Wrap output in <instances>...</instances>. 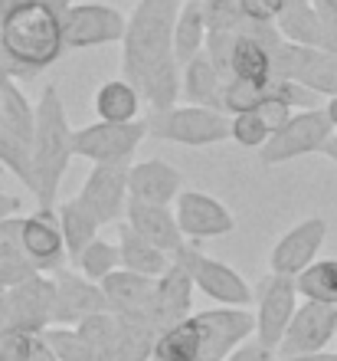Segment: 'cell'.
I'll return each mask as SVG.
<instances>
[{
	"mask_svg": "<svg viewBox=\"0 0 337 361\" xmlns=\"http://www.w3.org/2000/svg\"><path fill=\"white\" fill-rule=\"evenodd\" d=\"M184 0H138L122 37V73L151 105L174 109L180 99V63L174 53V23Z\"/></svg>",
	"mask_w": 337,
	"mask_h": 361,
	"instance_id": "obj_1",
	"label": "cell"
},
{
	"mask_svg": "<svg viewBox=\"0 0 337 361\" xmlns=\"http://www.w3.org/2000/svg\"><path fill=\"white\" fill-rule=\"evenodd\" d=\"M66 53L63 13L46 0H20L0 13V56L10 76L43 73Z\"/></svg>",
	"mask_w": 337,
	"mask_h": 361,
	"instance_id": "obj_2",
	"label": "cell"
},
{
	"mask_svg": "<svg viewBox=\"0 0 337 361\" xmlns=\"http://www.w3.org/2000/svg\"><path fill=\"white\" fill-rule=\"evenodd\" d=\"M75 128L69 125L66 105L56 86H46L37 102V135H33V188L39 207H56V190L66 178L69 161L75 158L72 148Z\"/></svg>",
	"mask_w": 337,
	"mask_h": 361,
	"instance_id": "obj_3",
	"label": "cell"
},
{
	"mask_svg": "<svg viewBox=\"0 0 337 361\" xmlns=\"http://www.w3.org/2000/svg\"><path fill=\"white\" fill-rule=\"evenodd\" d=\"M33 135H37V105L7 76L0 89V168H7L20 184L33 188Z\"/></svg>",
	"mask_w": 337,
	"mask_h": 361,
	"instance_id": "obj_4",
	"label": "cell"
},
{
	"mask_svg": "<svg viewBox=\"0 0 337 361\" xmlns=\"http://www.w3.org/2000/svg\"><path fill=\"white\" fill-rule=\"evenodd\" d=\"M229 122H233V115L210 109V105H174V109L151 112L144 118L151 138L187 145V148H206V145L226 142Z\"/></svg>",
	"mask_w": 337,
	"mask_h": 361,
	"instance_id": "obj_5",
	"label": "cell"
},
{
	"mask_svg": "<svg viewBox=\"0 0 337 361\" xmlns=\"http://www.w3.org/2000/svg\"><path fill=\"white\" fill-rule=\"evenodd\" d=\"M170 263H177V267L187 269L193 286H197L206 299H213V302L233 305V309H249V305L255 302V289L246 283L243 273H236L223 259L206 257L203 250H200L197 243H190V240H184V243L170 253Z\"/></svg>",
	"mask_w": 337,
	"mask_h": 361,
	"instance_id": "obj_6",
	"label": "cell"
},
{
	"mask_svg": "<svg viewBox=\"0 0 337 361\" xmlns=\"http://www.w3.org/2000/svg\"><path fill=\"white\" fill-rule=\"evenodd\" d=\"M334 138V125H331L328 112L324 109H308V112H295L288 118L285 128L272 135L269 142L259 148V158L262 164H285V161H295L301 154H314V152H324V145Z\"/></svg>",
	"mask_w": 337,
	"mask_h": 361,
	"instance_id": "obj_7",
	"label": "cell"
},
{
	"mask_svg": "<svg viewBox=\"0 0 337 361\" xmlns=\"http://www.w3.org/2000/svg\"><path fill=\"white\" fill-rule=\"evenodd\" d=\"M298 286L291 276L269 273L255 286V342H262L265 348L279 352L281 338L288 332L291 315L298 309Z\"/></svg>",
	"mask_w": 337,
	"mask_h": 361,
	"instance_id": "obj_8",
	"label": "cell"
},
{
	"mask_svg": "<svg viewBox=\"0 0 337 361\" xmlns=\"http://www.w3.org/2000/svg\"><path fill=\"white\" fill-rule=\"evenodd\" d=\"M148 138V125L141 122H95L75 128L72 148L79 158L92 164H132V154Z\"/></svg>",
	"mask_w": 337,
	"mask_h": 361,
	"instance_id": "obj_9",
	"label": "cell"
},
{
	"mask_svg": "<svg viewBox=\"0 0 337 361\" xmlns=\"http://www.w3.org/2000/svg\"><path fill=\"white\" fill-rule=\"evenodd\" d=\"M272 66H275V76L295 79L301 86L314 89L321 99L337 95V56L328 49L298 47V43L281 39L279 47L272 49Z\"/></svg>",
	"mask_w": 337,
	"mask_h": 361,
	"instance_id": "obj_10",
	"label": "cell"
},
{
	"mask_svg": "<svg viewBox=\"0 0 337 361\" xmlns=\"http://www.w3.org/2000/svg\"><path fill=\"white\" fill-rule=\"evenodd\" d=\"M200 329V361H226L243 342L255 338V315L233 305H220L193 315Z\"/></svg>",
	"mask_w": 337,
	"mask_h": 361,
	"instance_id": "obj_11",
	"label": "cell"
},
{
	"mask_svg": "<svg viewBox=\"0 0 337 361\" xmlns=\"http://www.w3.org/2000/svg\"><path fill=\"white\" fill-rule=\"evenodd\" d=\"M20 250L33 263L37 273H59L69 263V250L59 227L56 207H37L33 214H23V230H20Z\"/></svg>",
	"mask_w": 337,
	"mask_h": 361,
	"instance_id": "obj_12",
	"label": "cell"
},
{
	"mask_svg": "<svg viewBox=\"0 0 337 361\" xmlns=\"http://www.w3.org/2000/svg\"><path fill=\"white\" fill-rule=\"evenodd\" d=\"M337 335V305H324V302H305L295 309L291 325L285 338H281L279 352L281 358H298V355H318L328 352L331 338Z\"/></svg>",
	"mask_w": 337,
	"mask_h": 361,
	"instance_id": "obj_13",
	"label": "cell"
},
{
	"mask_svg": "<svg viewBox=\"0 0 337 361\" xmlns=\"http://www.w3.org/2000/svg\"><path fill=\"white\" fill-rule=\"evenodd\" d=\"M125 27H128V20L105 4H72L63 13L66 49H89L115 43V39L125 37Z\"/></svg>",
	"mask_w": 337,
	"mask_h": 361,
	"instance_id": "obj_14",
	"label": "cell"
},
{
	"mask_svg": "<svg viewBox=\"0 0 337 361\" xmlns=\"http://www.w3.org/2000/svg\"><path fill=\"white\" fill-rule=\"evenodd\" d=\"M174 214H177L180 233L190 243L226 237L236 227L229 207L223 200H216L213 194H203V190H180V197L174 200Z\"/></svg>",
	"mask_w": 337,
	"mask_h": 361,
	"instance_id": "obj_15",
	"label": "cell"
},
{
	"mask_svg": "<svg viewBox=\"0 0 337 361\" xmlns=\"http://www.w3.org/2000/svg\"><path fill=\"white\" fill-rule=\"evenodd\" d=\"M128 168L132 164H95L89 178H85L79 200L95 214V220L108 227L115 220H122V214L128 210Z\"/></svg>",
	"mask_w": 337,
	"mask_h": 361,
	"instance_id": "obj_16",
	"label": "cell"
},
{
	"mask_svg": "<svg viewBox=\"0 0 337 361\" xmlns=\"http://www.w3.org/2000/svg\"><path fill=\"white\" fill-rule=\"evenodd\" d=\"M324 237H328V220L324 217H305L301 224L281 233L279 243L272 247L269 253V273L279 276H295L301 269H308L314 259H318V250L324 247Z\"/></svg>",
	"mask_w": 337,
	"mask_h": 361,
	"instance_id": "obj_17",
	"label": "cell"
},
{
	"mask_svg": "<svg viewBox=\"0 0 337 361\" xmlns=\"http://www.w3.org/2000/svg\"><path fill=\"white\" fill-rule=\"evenodd\" d=\"M56 279V309H53V325H75L89 319L95 312H108V302H105L102 286L85 279L79 269H59L53 273Z\"/></svg>",
	"mask_w": 337,
	"mask_h": 361,
	"instance_id": "obj_18",
	"label": "cell"
},
{
	"mask_svg": "<svg viewBox=\"0 0 337 361\" xmlns=\"http://www.w3.org/2000/svg\"><path fill=\"white\" fill-rule=\"evenodd\" d=\"M193 279H190V273L184 267H177V263H170L167 273L158 276L154 279V299H151V325L160 332H167L170 325L184 322V319H190V299H193Z\"/></svg>",
	"mask_w": 337,
	"mask_h": 361,
	"instance_id": "obj_19",
	"label": "cell"
},
{
	"mask_svg": "<svg viewBox=\"0 0 337 361\" xmlns=\"http://www.w3.org/2000/svg\"><path fill=\"white\" fill-rule=\"evenodd\" d=\"M10 305L17 315L20 329L43 335L53 325V309H56V279L49 273H37L10 289Z\"/></svg>",
	"mask_w": 337,
	"mask_h": 361,
	"instance_id": "obj_20",
	"label": "cell"
},
{
	"mask_svg": "<svg viewBox=\"0 0 337 361\" xmlns=\"http://www.w3.org/2000/svg\"><path fill=\"white\" fill-rule=\"evenodd\" d=\"M184 190V174L174 164L160 161V158H148L128 168V194L132 200H144V204H164L170 207Z\"/></svg>",
	"mask_w": 337,
	"mask_h": 361,
	"instance_id": "obj_21",
	"label": "cell"
},
{
	"mask_svg": "<svg viewBox=\"0 0 337 361\" xmlns=\"http://www.w3.org/2000/svg\"><path fill=\"white\" fill-rule=\"evenodd\" d=\"M98 286L105 293L108 312H115L118 319H148L151 299H154V279L151 276H138L132 269H115Z\"/></svg>",
	"mask_w": 337,
	"mask_h": 361,
	"instance_id": "obj_22",
	"label": "cell"
},
{
	"mask_svg": "<svg viewBox=\"0 0 337 361\" xmlns=\"http://www.w3.org/2000/svg\"><path fill=\"white\" fill-rule=\"evenodd\" d=\"M128 227L134 233H141L144 240H151L154 247H160L164 253H174V250L184 243V233H180L177 214L174 207H164V204H144V200H128Z\"/></svg>",
	"mask_w": 337,
	"mask_h": 361,
	"instance_id": "obj_23",
	"label": "cell"
},
{
	"mask_svg": "<svg viewBox=\"0 0 337 361\" xmlns=\"http://www.w3.org/2000/svg\"><path fill=\"white\" fill-rule=\"evenodd\" d=\"M226 76L213 66V59L200 53L180 69V95H187L190 105H210L220 109V95H223Z\"/></svg>",
	"mask_w": 337,
	"mask_h": 361,
	"instance_id": "obj_24",
	"label": "cell"
},
{
	"mask_svg": "<svg viewBox=\"0 0 337 361\" xmlns=\"http://www.w3.org/2000/svg\"><path fill=\"white\" fill-rule=\"evenodd\" d=\"M206 37H210V30H206L203 17V0H184L177 10V23H174V53H177L180 69L203 53Z\"/></svg>",
	"mask_w": 337,
	"mask_h": 361,
	"instance_id": "obj_25",
	"label": "cell"
},
{
	"mask_svg": "<svg viewBox=\"0 0 337 361\" xmlns=\"http://www.w3.org/2000/svg\"><path fill=\"white\" fill-rule=\"evenodd\" d=\"M118 250H122V269H132V273H138V276L158 279V276H164L170 267L167 253L160 247H154L151 240H144L141 233H134L132 227L118 230Z\"/></svg>",
	"mask_w": 337,
	"mask_h": 361,
	"instance_id": "obj_26",
	"label": "cell"
},
{
	"mask_svg": "<svg viewBox=\"0 0 337 361\" xmlns=\"http://www.w3.org/2000/svg\"><path fill=\"white\" fill-rule=\"evenodd\" d=\"M141 92L128 82V79H108L98 86L95 92V112H98V122H138L141 112Z\"/></svg>",
	"mask_w": 337,
	"mask_h": 361,
	"instance_id": "obj_27",
	"label": "cell"
},
{
	"mask_svg": "<svg viewBox=\"0 0 337 361\" xmlns=\"http://www.w3.org/2000/svg\"><path fill=\"white\" fill-rule=\"evenodd\" d=\"M275 27H279L281 39H288V43L321 49V20L314 0H285Z\"/></svg>",
	"mask_w": 337,
	"mask_h": 361,
	"instance_id": "obj_28",
	"label": "cell"
},
{
	"mask_svg": "<svg viewBox=\"0 0 337 361\" xmlns=\"http://www.w3.org/2000/svg\"><path fill=\"white\" fill-rule=\"evenodd\" d=\"M56 210H59V227H63V240H66L69 259H75L95 237H98L102 224L95 220V214L85 207L79 197L56 204Z\"/></svg>",
	"mask_w": 337,
	"mask_h": 361,
	"instance_id": "obj_29",
	"label": "cell"
},
{
	"mask_svg": "<svg viewBox=\"0 0 337 361\" xmlns=\"http://www.w3.org/2000/svg\"><path fill=\"white\" fill-rule=\"evenodd\" d=\"M233 76L236 79H249V82H259V86H269L272 76H275V66H272V49L262 47L259 39L246 37V33H236Z\"/></svg>",
	"mask_w": 337,
	"mask_h": 361,
	"instance_id": "obj_30",
	"label": "cell"
},
{
	"mask_svg": "<svg viewBox=\"0 0 337 361\" xmlns=\"http://www.w3.org/2000/svg\"><path fill=\"white\" fill-rule=\"evenodd\" d=\"M154 361H200V329L193 315L158 335Z\"/></svg>",
	"mask_w": 337,
	"mask_h": 361,
	"instance_id": "obj_31",
	"label": "cell"
},
{
	"mask_svg": "<svg viewBox=\"0 0 337 361\" xmlns=\"http://www.w3.org/2000/svg\"><path fill=\"white\" fill-rule=\"evenodd\" d=\"M298 295L308 302L337 305V259H314L308 269L295 276Z\"/></svg>",
	"mask_w": 337,
	"mask_h": 361,
	"instance_id": "obj_32",
	"label": "cell"
},
{
	"mask_svg": "<svg viewBox=\"0 0 337 361\" xmlns=\"http://www.w3.org/2000/svg\"><path fill=\"white\" fill-rule=\"evenodd\" d=\"M72 263L85 279L102 283V279H108V276L115 273V269H122V250H118V243H108V240L95 237Z\"/></svg>",
	"mask_w": 337,
	"mask_h": 361,
	"instance_id": "obj_33",
	"label": "cell"
},
{
	"mask_svg": "<svg viewBox=\"0 0 337 361\" xmlns=\"http://www.w3.org/2000/svg\"><path fill=\"white\" fill-rule=\"evenodd\" d=\"M75 332H79V338L85 342V348L92 352V358L102 361L105 355L112 352L115 338H118V315L115 312H95V315H89V319H82V322L75 325Z\"/></svg>",
	"mask_w": 337,
	"mask_h": 361,
	"instance_id": "obj_34",
	"label": "cell"
},
{
	"mask_svg": "<svg viewBox=\"0 0 337 361\" xmlns=\"http://www.w3.org/2000/svg\"><path fill=\"white\" fill-rule=\"evenodd\" d=\"M269 95V86L249 82V79H226L223 95H220V112L226 115H239V112H255L259 102Z\"/></svg>",
	"mask_w": 337,
	"mask_h": 361,
	"instance_id": "obj_35",
	"label": "cell"
},
{
	"mask_svg": "<svg viewBox=\"0 0 337 361\" xmlns=\"http://www.w3.org/2000/svg\"><path fill=\"white\" fill-rule=\"evenodd\" d=\"M43 342L56 355V361H95L92 352L85 348V342L79 338V332L69 329V325H49L43 332Z\"/></svg>",
	"mask_w": 337,
	"mask_h": 361,
	"instance_id": "obj_36",
	"label": "cell"
},
{
	"mask_svg": "<svg viewBox=\"0 0 337 361\" xmlns=\"http://www.w3.org/2000/svg\"><path fill=\"white\" fill-rule=\"evenodd\" d=\"M203 17L210 33H239L243 4L239 0H203Z\"/></svg>",
	"mask_w": 337,
	"mask_h": 361,
	"instance_id": "obj_37",
	"label": "cell"
},
{
	"mask_svg": "<svg viewBox=\"0 0 337 361\" xmlns=\"http://www.w3.org/2000/svg\"><path fill=\"white\" fill-rule=\"evenodd\" d=\"M30 276H37V269L23 257V250L7 243V240H0V286H4V289H13V286H20L23 279H30Z\"/></svg>",
	"mask_w": 337,
	"mask_h": 361,
	"instance_id": "obj_38",
	"label": "cell"
},
{
	"mask_svg": "<svg viewBox=\"0 0 337 361\" xmlns=\"http://www.w3.org/2000/svg\"><path fill=\"white\" fill-rule=\"evenodd\" d=\"M229 138L236 145H243V148H262L272 138V132L265 128V122L255 112H239L229 122Z\"/></svg>",
	"mask_w": 337,
	"mask_h": 361,
	"instance_id": "obj_39",
	"label": "cell"
},
{
	"mask_svg": "<svg viewBox=\"0 0 337 361\" xmlns=\"http://www.w3.org/2000/svg\"><path fill=\"white\" fill-rule=\"evenodd\" d=\"M269 92L279 95V99H285L291 109H301V112H308V109H321V95L314 92V89H308V86H301V82H295V79L272 76Z\"/></svg>",
	"mask_w": 337,
	"mask_h": 361,
	"instance_id": "obj_40",
	"label": "cell"
},
{
	"mask_svg": "<svg viewBox=\"0 0 337 361\" xmlns=\"http://www.w3.org/2000/svg\"><path fill=\"white\" fill-rule=\"evenodd\" d=\"M255 115H259V118L265 122V128H269V132L275 135L279 128H285V125H288V118L295 115V109H291V105L285 102V99H279V95H272V92H269V95L262 99V102H259Z\"/></svg>",
	"mask_w": 337,
	"mask_h": 361,
	"instance_id": "obj_41",
	"label": "cell"
},
{
	"mask_svg": "<svg viewBox=\"0 0 337 361\" xmlns=\"http://www.w3.org/2000/svg\"><path fill=\"white\" fill-rule=\"evenodd\" d=\"M318 7V20H321V49H328L337 56V7L331 0H314Z\"/></svg>",
	"mask_w": 337,
	"mask_h": 361,
	"instance_id": "obj_42",
	"label": "cell"
},
{
	"mask_svg": "<svg viewBox=\"0 0 337 361\" xmlns=\"http://www.w3.org/2000/svg\"><path fill=\"white\" fill-rule=\"evenodd\" d=\"M226 361H275V352H272V348H265L262 342L249 338V342L239 345V348H236V352L229 355Z\"/></svg>",
	"mask_w": 337,
	"mask_h": 361,
	"instance_id": "obj_43",
	"label": "cell"
},
{
	"mask_svg": "<svg viewBox=\"0 0 337 361\" xmlns=\"http://www.w3.org/2000/svg\"><path fill=\"white\" fill-rule=\"evenodd\" d=\"M17 329H20V322H17V315H13V305H10V289L0 286V342L10 332H17Z\"/></svg>",
	"mask_w": 337,
	"mask_h": 361,
	"instance_id": "obj_44",
	"label": "cell"
},
{
	"mask_svg": "<svg viewBox=\"0 0 337 361\" xmlns=\"http://www.w3.org/2000/svg\"><path fill=\"white\" fill-rule=\"evenodd\" d=\"M20 207H23V200H20L17 194H4V190H0V220L20 214Z\"/></svg>",
	"mask_w": 337,
	"mask_h": 361,
	"instance_id": "obj_45",
	"label": "cell"
},
{
	"mask_svg": "<svg viewBox=\"0 0 337 361\" xmlns=\"http://www.w3.org/2000/svg\"><path fill=\"white\" fill-rule=\"evenodd\" d=\"M281 361H337L334 352H318V355H298V358H281Z\"/></svg>",
	"mask_w": 337,
	"mask_h": 361,
	"instance_id": "obj_46",
	"label": "cell"
},
{
	"mask_svg": "<svg viewBox=\"0 0 337 361\" xmlns=\"http://www.w3.org/2000/svg\"><path fill=\"white\" fill-rule=\"evenodd\" d=\"M324 112H328L331 125H334V128H337V95H331L328 102H324Z\"/></svg>",
	"mask_w": 337,
	"mask_h": 361,
	"instance_id": "obj_47",
	"label": "cell"
},
{
	"mask_svg": "<svg viewBox=\"0 0 337 361\" xmlns=\"http://www.w3.org/2000/svg\"><path fill=\"white\" fill-rule=\"evenodd\" d=\"M324 154H328L331 161H334V164H337V135H334V138H331V142H328V145H324Z\"/></svg>",
	"mask_w": 337,
	"mask_h": 361,
	"instance_id": "obj_48",
	"label": "cell"
},
{
	"mask_svg": "<svg viewBox=\"0 0 337 361\" xmlns=\"http://www.w3.org/2000/svg\"><path fill=\"white\" fill-rule=\"evenodd\" d=\"M7 76H10V69H7V63H4V56H0V89H4V82H7Z\"/></svg>",
	"mask_w": 337,
	"mask_h": 361,
	"instance_id": "obj_49",
	"label": "cell"
},
{
	"mask_svg": "<svg viewBox=\"0 0 337 361\" xmlns=\"http://www.w3.org/2000/svg\"><path fill=\"white\" fill-rule=\"evenodd\" d=\"M4 171H7V168H0V178H4Z\"/></svg>",
	"mask_w": 337,
	"mask_h": 361,
	"instance_id": "obj_50",
	"label": "cell"
},
{
	"mask_svg": "<svg viewBox=\"0 0 337 361\" xmlns=\"http://www.w3.org/2000/svg\"><path fill=\"white\" fill-rule=\"evenodd\" d=\"M331 4H334V7H337V0H331Z\"/></svg>",
	"mask_w": 337,
	"mask_h": 361,
	"instance_id": "obj_51",
	"label": "cell"
}]
</instances>
